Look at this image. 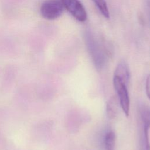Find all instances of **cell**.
<instances>
[{
  "label": "cell",
  "instance_id": "obj_1",
  "mask_svg": "<svg viewBox=\"0 0 150 150\" xmlns=\"http://www.w3.org/2000/svg\"><path fill=\"white\" fill-rule=\"evenodd\" d=\"M84 41L96 69L98 71L103 70L111 57V50L104 42L90 30L86 31Z\"/></svg>",
  "mask_w": 150,
  "mask_h": 150
},
{
  "label": "cell",
  "instance_id": "obj_2",
  "mask_svg": "<svg viewBox=\"0 0 150 150\" xmlns=\"http://www.w3.org/2000/svg\"><path fill=\"white\" fill-rule=\"evenodd\" d=\"M63 9L64 7L60 0H46L42 4L40 11L45 19L53 20L61 16Z\"/></svg>",
  "mask_w": 150,
  "mask_h": 150
},
{
  "label": "cell",
  "instance_id": "obj_3",
  "mask_svg": "<svg viewBox=\"0 0 150 150\" xmlns=\"http://www.w3.org/2000/svg\"><path fill=\"white\" fill-rule=\"evenodd\" d=\"M113 84L117 92L120 107L125 115L128 117L129 114L130 109V100L127 88L128 86L115 77H113Z\"/></svg>",
  "mask_w": 150,
  "mask_h": 150
},
{
  "label": "cell",
  "instance_id": "obj_4",
  "mask_svg": "<svg viewBox=\"0 0 150 150\" xmlns=\"http://www.w3.org/2000/svg\"><path fill=\"white\" fill-rule=\"evenodd\" d=\"M65 8L77 21L85 22L87 13L83 4L79 0H60Z\"/></svg>",
  "mask_w": 150,
  "mask_h": 150
},
{
  "label": "cell",
  "instance_id": "obj_5",
  "mask_svg": "<svg viewBox=\"0 0 150 150\" xmlns=\"http://www.w3.org/2000/svg\"><path fill=\"white\" fill-rule=\"evenodd\" d=\"M114 77L128 86L130 79V71L128 64L125 60H122L119 62L115 69Z\"/></svg>",
  "mask_w": 150,
  "mask_h": 150
},
{
  "label": "cell",
  "instance_id": "obj_6",
  "mask_svg": "<svg viewBox=\"0 0 150 150\" xmlns=\"http://www.w3.org/2000/svg\"><path fill=\"white\" fill-rule=\"evenodd\" d=\"M139 134V149L140 150H150V141L149 131L150 124L141 122Z\"/></svg>",
  "mask_w": 150,
  "mask_h": 150
},
{
  "label": "cell",
  "instance_id": "obj_7",
  "mask_svg": "<svg viewBox=\"0 0 150 150\" xmlns=\"http://www.w3.org/2000/svg\"><path fill=\"white\" fill-rule=\"evenodd\" d=\"M120 106L117 96H112L107 103L106 113L108 118L111 120L115 119L118 113V108Z\"/></svg>",
  "mask_w": 150,
  "mask_h": 150
},
{
  "label": "cell",
  "instance_id": "obj_8",
  "mask_svg": "<svg viewBox=\"0 0 150 150\" xmlns=\"http://www.w3.org/2000/svg\"><path fill=\"white\" fill-rule=\"evenodd\" d=\"M115 144V134L114 131H107L104 138V146L105 150H114Z\"/></svg>",
  "mask_w": 150,
  "mask_h": 150
},
{
  "label": "cell",
  "instance_id": "obj_9",
  "mask_svg": "<svg viewBox=\"0 0 150 150\" xmlns=\"http://www.w3.org/2000/svg\"><path fill=\"white\" fill-rule=\"evenodd\" d=\"M139 113L141 122L150 124V107L142 103L139 107Z\"/></svg>",
  "mask_w": 150,
  "mask_h": 150
},
{
  "label": "cell",
  "instance_id": "obj_10",
  "mask_svg": "<svg viewBox=\"0 0 150 150\" xmlns=\"http://www.w3.org/2000/svg\"><path fill=\"white\" fill-rule=\"evenodd\" d=\"M95 5L97 7L99 11L101 13L103 16L107 18H110V12L107 4L105 0H92Z\"/></svg>",
  "mask_w": 150,
  "mask_h": 150
},
{
  "label": "cell",
  "instance_id": "obj_11",
  "mask_svg": "<svg viewBox=\"0 0 150 150\" xmlns=\"http://www.w3.org/2000/svg\"><path fill=\"white\" fill-rule=\"evenodd\" d=\"M145 91L148 98L150 100V73L146 77L145 83Z\"/></svg>",
  "mask_w": 150,
  "mask_h": 150
},
{
  "label": "cell",
  "instance_id": "obj_12",
  "mask_svg": "<svg viewBox=\"0 0 150 150\" xmlns=\"http://www.w3.org/2000/svg\"><path fill=\"white\" fill-rule=\"evenodd\" d=\"M147 8H148V13L149 15V17H150V0H148L147 1Z\"/></svg>",
  "mask_w": 150,
  "mask_h": 150
}]
</instances>
